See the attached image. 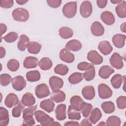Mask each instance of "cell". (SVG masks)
I'll return each mask as SVG.
<instances>
[{
  "mask_svg": "<svg viewBox=\"0 0 126 126\" xmlns=\"http://www.w3.org/2000/svg\"><path fill=\"white\" fill-rule=\"evenodd\" d=\"M37 108V105L35 106H30L23 110V118L24 119L22 126H33L35 122L33 118L34 113Z\"/></svg>",
  "mask_w": 126,
  "mask_h": 126,
  "instance_id": "obj_1",
  "label": "cell"
},
{
  "mask_svg": "<svg viewBox=\"0 0 126 126\" xmlns=\"http://www.w3.org/2000/svg\"><path fill=\"white\" fill-rule=\"evenodd\" d=\"M34 116L36 121L38 123H39L41 126H52V124L54 122L53 118L41 110L35 111L34 113Z\"/></svg>",
  "mask_w": 126,
  "mask_h": 126,
  "instance_id": "obj_2",
  "label": "cell"
},
{
  "mask_svg": "<svg viewBox=\"0 0 126 126\" xmlns=\"http://www.w3.org/2000/svg\"><path fill=\"white\" fill-rule=\"evenodd\" d=\"M12 16L14 20L18 22H25L29 19L30 14L27 9L23 8L18 7L13 10Z\"/></svg>",
  "mask_w": 126,
  "mask_h": 126,
  "instance_id": "obj_3",
  "label": "cell"
},
{
  "mask_svg": "<svg viewBox=\"0 0 126 126\" xmlns=\"http://www.w3.org/2000/svg\"><path fill=\"white\" fill-rule=\"evenodd\" d=\"M63 15L67 18H72L75 16L77 12V2L70 1L65 3L63 7Z\"/></svg>",
  "mask_w": 126,
  "mask_h": 126,
  "instance_id": "obj_4",
  "label": "cell"
},
{
  "mask_svg": "<svg viewBox=\"0 0 126 126\" xmlns=\"http://www.w3.org/2000/svg\"><path fill=\"white\" fill-rule=\"evenodd\" d=\"M93 7L91 2L88 0L83 1L80 7V12L81 15L85 18L89 17L92 13Z\"/></svg>",
  "mask_w": 126,
  "mask_h": 126,
  "instance_id": "obj_5",
  "label": "cell"
},
{
  "mask_svg": "<svg viewBox=\"0 0 126 126\" xmlns=\"http://www.w3.org/2000/svg\"><path fill=\"white\" fill-rule=\"evenodd\" d=\"M35 94L39 98H42L48 96L50 94V90L48 86L42 83L36 86L35 88Z\"/></svg>",
  "mask_w": 126,
  "mask_h": 126,
  "instance_id": "obj_6",
  "label": "cell"
},
{
  "mask_svg": "<svg viewBox=\"0 0 126 126\" xmlns=\"http://www.w3.org/2000/svg\"><path fill=\"white\" fill-rule=\"evenodd\" d=\"M98 95L102 99H106L110 97L113 92L109 87L105 84H100L98 86Z\"/></svg>",
  "mask_w": 126,
  "mask_h": 126,
  "instance_id": "obj_7",
  "label": "cell"
},
{
  "mask_svg": "<svg viewBox=\"0 0 126 126\" xmlns=\"http://www.w3.org/2000/svg\"><path fill=\"white\" fill-rule=\"evenodd\" d=\"M109 62L111 65L117 69H120L124 66L123 58L118 53H114L109 59Z\"/></svg>",
  "mask_w": 126,
  "mask_h": 126,
  "instance_id": "obj_8",
  "label": "cell"
},
{
  "mask_svg": "<svg viewBox=\"0 0 126 126\" xmlns=\"http://www.w3.org/2000/svg\"><path fill=\"white\" fill-rule=\"evenodd\" d=\"M13 88L17 91H22L27 85L26 81L22 76H17L12 79Z\"/></svg>",
  "mask_w": 126,
  "mask_h": 126,
  "instance_id": "obj_9",
  "label": "cell"
},
{
  "mask_svg": "<svg viewBox=\"0 0 126 126\" xmlns=\"http://www.w3.org/2000/svg\"><path fill=\"white\" fill-rule=\"evenodd\" d=\"M87 59L91 63L96 65L100 64L103 62L102 57L95 50H91L88 52Z\"/></svg>",
  "mask_w": 126,
  "mask_h": 126,
  "instance_id": "obj_10",
  "label": "cell"
},
{
  "mask_svg": "<svg viewBox=\"0 0 126 126\" xmlns=\"http://www.w3.org/2000/svg\"><path fill=\"white\" fill-rule=\"evenodd\" d=\"M49 83L53 91L61 89L63 85V81L62 79L55 76H53L50 78Z\"/></svg>",
  "mask_w": 126,
  "mask_h": 126,
  "instance_id": "obj_11",
  "label": "cell"
},
{
  "mask_svg": "<svg viewBox=\"0 0 126 126\" xmlns=\"http://www.w3.org/2000/svg\"><path fill=\"white\" fill-rule=\"evenodd\" d=\"M91 31L94 35L95 36H100L104 34V28L100 22L94 21L91 25Z\"/></svg>",
  "mask_w": 126,
  "mask_h": 126,
  "instance_id": "obj_12",
  "label": "cell"
},
{
  "mask_svg": "<svg viewBox=\"0 0 126 126\" xmlns=\"http://www.w3.org/2000/svg\"><path fill=\"white\" fill-rule=\"evenodd\" d=\"M60 59L67 63H72L75 60L74 55L66 49H63L60 52Z\"/></svg>",
  "mask_w": 126,
  "mask_h": 126,
  "instance_id": "obj_13",
  "label": "cell"
},
{
  "mask_svg": "<svg viewBox=\"0 0 126 126\" xmlns=\"http://www.w3.org/2000/svg\"><path fill=\"white\" fill-rule=\"evenodd\" d=\"M84 102L82 98L78 95H74L70 99V106L73 109L79 111H81Z\"/></svg>",
  "mask_w": 126,
  "mask_h": 126,
  "instance_id": "obj_14",
  "label": "cell"
},
{
  "mask_svg": "<svg viewBox=\"0 0 126 126\" xmlns=\"http://www.w3.org/2000/svg\"><path fill=\"white\" fill-rule=\"evenodd\" d=\"M66 105L64 104H60L58 105L56 109V118L59 121H63L66 118Z\"/></svg>",
  "mask_w": 126,
  "mask_h": 126,
  "instance_id": "obj_15",
  "label": "cell"
},
{
  "mask_svg": "<svg viewBox=\"0 0 126 126\" xmlns=\"http://www.w3.org/2000/svg\"><path fill=\"white\" fill-rule=\"evenodd\" d=\"M98 49L104 55H109L113 50V47L110 42L106 40L102 41L99 43Z\"/></svg>",
  "mask_w": 126,
  "mask_h": 126,
  "instance_id": "obj_16",
  "label": "cell"
},
{
  "mask_svg": "<svg viewBox=\"0 0 126 126\" xmlns=\"http://www.w3.org/2000/svg\"><path fill=\"white\" fill-rule=\"evenodd\" d=\"M101 20L107 25L110 26L115 22V17L113 14L109 11H105L100 15Z\"/></svg>",
  "mask_w": 126,
  "mask_h": 126,
  "instance_id": "obj_17",
  "label": "cell"
},
{
  "mask_svg": "<svg viewBox=\"0 0 126 126\" xmlns=\"http://www.w3.org/2000/svg\"><path fill=\"white\" fill-rule=\"evenodd\" d=\"M65 93L60 90L53 91L50 94L51 99L56 103H60L64 101L65 99Z\"/></svg>",
  "mask_w": 126,
  "mask_h": 126,
  "instance_id": "obj_18",
  "label": "cell"
},
{
  "mask_svg": "<svg viewBox=\"0 0 126 126\" xmlns=\"http://www.w3.org/2000/svg\"><path fill=\"white\" fill-rule=\"evenodd\" d=\"M126 37L124 34L120 33L115 34L112 37V42L116 47L122 48L125 46Z\"/></svg>",
  "mask_w": 126,
  "mask_h": 126,
  "instance_id": "obj_19",
  "label": "cell"
},
{
  "mask_svg": "<svg viewBox=\"0 0 126 126\" xmlns=\"http://www.w3.org/2000/svg\"><path fill=\"white\" fill-rule=\"evenodd\" d=\"M18 102V97L17 95L14 93H9L6 96L4 101L5 106L9 108L17 105Z\"/></svg>",
  "mask_w": 126,
  "mask_h": 126,
  "instance_id": "obj_20",
  "label": "cell"
},
{
  "mask_svg": "<svg viewBox=\"0 0 126 126\" xmlns=\"http://www.w3.org/2000/svg\"><path fill=\"white\" fill-rule=\"evenodd\" d=\"M38 60L37 58L29 56L25 58L23 62V66L25 68L30 69L36 67L38 64Z\"/></svg>",
  "mask_w": 126,
  "mask_h": 126,
  "instance_id": "obj_21",
  "label": "cell"
},
{
  "mask_svg": "<svg viewBox=\"0 0 126 126\" xmlns=\"http://www.w3.org/2000/svg\"><path fill=\"white\" fill-rule=\"evenodd\" d=\"M82 94L87 100L93 99L95 96V90L94 87L91 85L84 87L82 90Z\"/></svg>",
  "mask_w": 126,
  "mask_h": 126,
  "instance_id": "obj_22",
  "label": "cell"
},
{
  "mask_svg": "<svg viewBox=\"0 0 126 126\" xmlns=\"http://www.w3.org/2000/svg\"><path fill=\"white\" fill-rule=\"evenodd\" d=\"M82 46V45L80 41L77 39H72L67 42L65 47L68 50L77 52L81 49Z\"/></svg>",
  "mask_w": 126,
  "mask_h": 126,
  "instance_id": "obj_23",
  "label": "cell"
},
{
  "mask_svg": "<svg viewBox=\"0 0 126 126\" xmlns=\"http://www.w3.org/2000/svg\"><path fill=\"white\" fill-rule=\"evenodd\" d=\"M114 72V69L109 65H103L101 66L98 71L99 76L102 79H106Z\"/></svg>",
  "mask_w": 126,
  "mask_h": 126,
  "instance_id": "obj_24",
  "label": "cell"
},
{
  "mask_svg": "<svg viewBox=\"0 0 126 126\" xmlns=\"http://www.w3.org/2000/svg\"><path fill=\"white\" fill-rule=\"evenodd\" d=\"M40 107L47 113H51L54 109L55 103L51 99H45L41 101Z\"/></svg>",
  "mask_w": 126,
  "mask_h": 126,
  "instance_id": "obj_25",
  "label": "cell"
},
{
  "mask_svg": "<svg viewBox=\"0 0 126 126\" xmlns=\"http://www.w3.org/2000/svg\"><path fill=\"white\" fill-rule=\"evenodd\" d=\"M21 102L24 106L30 107L35 104V99L32 93L28 92L23 95Z\"/></svg>",
  "mask_w": 126,
  "mask_h": 126,
  "instance_id": "obj_26",
  "label": "cell"
},
{
  "mask_svg": "<svg viewBox=\"0 0 126 126\" xmlns=\"http://www.w3.org/2000/svg\"><path fill=\"white\" fill-rule=\"evenodd\" d=\"M9 114L8 110L2 107H0V126H5L9 123Z\"/></svg>",
  "mask_w": 126,
  "mask_h": 126,
  "instance_id": "obj_27",
  "label": "cell"
},
{
  "mask_svg": "<svg viewBox=\"0 0 126 126\" xmlns=\"http://www.w3.org/2000/svg\"><path fill=\"white\" fill-rule=\"evenodd\" d=\"M30 43L29 38L25 34H22L19 38V40L17 43L18 49L21 51H24Z\"/></svg>",
  "mask_w": 126,
  "mask_h": 126,
  "instance_id": "obj_28",
  "label": "cell"
},
{
  "mask_svg": "<svg viewBox=\"0 0 126 126\" xmlns=\"http://www.w3.org/2000/svg\"><path fill=\"white\" fill-rule=\"evenodd\" d=\"M116 12L119 17L125 18L126 17V2L122 0L116 7Z\"/></svg>",
  "mask_w": 126,
  "mask_h": 126,
  "instance_id": "obj_29",
  "label": "cell"
},
{
  "mask_svg": "<svg viewBox=\"0 0 126 126\" xmlns=\"http://www.w3.org/2000/svg\"><path fill=\"white\" fill-rule=\"evenodd\" d=\"M102 117L101 111L98 108H95L92 110L89 117V120L93 124H95Z\"/></svg>",
  "mask_w": 126,
  "mask_h": 126,
  "instance_id": "obj_30",
  "label": "cell"
},
{
  "mask_svg": "<svg viewBox=\"0 0 126 126\" xmlns=\"http://www.w3.org/2000/svg\"><path fill=\"white\" fill-rule=\"evenodd\" d=\"M41 49V45L36 41L30 42L28 46L27 49L28 52L32 54H38Z\"/></svg>",
  "mask_w": 126,
  "mask_h": 126,
  "instance_id": "obj_31",
  "label": "cell"
},
{
  "mask_svg": "<svg viewBox=\"0 0 126 126\" xmlns=\"http://www.w3.org/2000/svg\"><path fill=\"white\" fill-rule=\"evenodd\" d=\"M59 34L62 38L68 39L73 36V31L69 27H63L59 29Z\"/></svg>",
  "mask_w": 126,
  "mask_h": 126,
  "instance_id": "obj_32",
  "label": "cell"
},
{
  "mask_svg": "<svg viewBox=\"0 0 126 126\" xmlns=\"http://www.w3.org/2000/svg\"><path fill=\"white\" fill-rule=\"evenodd\" d=\"M39 67L43 70L50 69L53 65L52 61L48 57L42 58L38 63Z\"/></svg>",
  "mask_w": 126,
  "mask_h": 126,
  "instance_id": "obj_33",
  "label": "cell"
},
{
  "mask_svg": "<svg viewBox=\"0 0 126 126\" xmlns=\"http://www.w3.org/2000/svg\"><path fill=\"white\" fill-rule=\"evenodd\" d=\"M26 77L28 81L34 82L38 81L40 79V74L38 70H32L26 73Z\"/></svg>",
  "mask_w": 126,
  "mask_h": 126,
  "instance_id": "obj_34",
  "label": "cell"
},
{
  "mask_svg": "<svg viewBox=\"0 0 126 126\" xmlns=\"http://www.w3.org/2000/svg\"><path fill=\"white\" fill-rule=\"evenodd\" d=\"M124 76L120 74L114 75L111 79V83L113 87L115 89H119L121 87L123 82Z\"/></svg>",
  "mask_w": 126,
  "mask_h": 126,
  "instance_id": "obj_35",
  "label": "cell"
},
{
  "mask_svg": "<svg viewBox=\"0 0 126 126\" xmlns=\"http://www.w3.org/2000/svg\"><path fill=\"white\" fill-rule=\"evenodd\" d=\"M83 74L80 72H74L68 77V81L71 84L75 85L81 82L83 79Z\"/></svg>",
  "mask_w": 126,
  "mask_h": 126,
  "instance_id": "obj_36",
  "label": "cell"
},
{
  "mask_svg": "<svg viewBox=\"0 0 126 126\" xmlns=\"http://www.w3.org/2000/svg\"><path fill=\"white\" fill-rule=\"evenodd\" d=\"M101 108L103 112L106 114H110L114 112L115 106L114 103L112 101H105L101 105Z\"/></svg>",
  "mask_w": 126,
  "mask_h": 126,
  "instance_id": "obj_37",
  "label": "cell"
},
{
  "mask_svg": "<svg viewBox=\"0 0 126 126\" xmlns=\"http://www.w3.org/2000/svg\"><path fill=\"white\" fill-rule=\"evenodd\" d=\"M67 114L68 118L70 120H79L81 119V115L80 111H77L75 109H73L70 106V105L68 107Z\"/></svg>",
  "mask_w": 126,
  "mask_h": 126,
  "instance_id": "obj_38",
  "label": "cell"
},
{
  "mask_svg": "<svg viewBox=\"0 0 126 126\" xmlns=\"http://www.w3.org/2000/svg\"><path fill=\"white\" fill-rule=\"evenodd\" d=\"M69 71L68 67L63 64H57L54 68V72L55 73L60 75H66Z\"/></svg>",
  "mask_w": 126,
  "mask_h": 126,
  "instance_id": "obj_39",
  "label": "cell"
},
{
  "mask_svg": "<svg viewBox=\"0 0 126 126\" xmlns=\"http://www.w3.org/2000/svg\"><path fill=\"white\" fill-rule=\"evenodd\" d=\"M83 74V77L86 81H90L92 80L94 78L95 75V68L94 65L88 69L85 70V72Z\"/></svg>",
  "mask_w": 126,
  "mask_h": 126,
  "instance_id": "obj_40",
  "label": "cell"
},
{
  "mask_svg": "<svg viewBox=\"0 0 126 126\" xmlns=\"http://www.w3.org/2000/svg\"><path fill=\"white\" fill-rule=\"evenodd\" d=\"M20 64L19 62L14 59L9 60L7 63V68L12 72L16 71L19 68Z\"/></svg>",
  "mask_w": 126,
  "mask_h": 126,
  "instance_id": "obj_41",
  "label": "cell"
},
{
  "mask_svg": "<svg viewBox=\"0 0 126 126\" xmlns=\"http://www.w3.org/2000/svg\"><path fill=\"white\" fill-rule=\"evenodd\" d=\"M24 105H23L22 102H19L17 105L14 106L12 111V115L13 117L15 118L19 117L21 114L22 111L24 109Z\"/></svg>",
  "mask_w": 126,
  "mask_h": 126,
  "instance_id": "obj_42",
  "label": "cell"
},
{
  "mask_svg": "<svg viewBox=\"0 0 126 126\" xmlns=\"http://www.w3.org/2000/svg\"><path fill=\"white\" fill-rule=\"evenodd\" d=\"M106 124L108 126H119L121 125V121L118 117L111 116L108 118Z\"/></svg>",
  "mask_w": 126,
  "mask_h": 126,
  "instance_id": "obj_43",
  "label": "cell"
},
{
  "mask_svg": "<svg viewBox=\"0 0 126 126\" xmlns=\"http://www.w3.org/2000/svg\"><path fill=\"white\" fill-rule=\"evenodd\" d=\"M93 110V105L90 103L84 102L82 108L81 109V112L82 115L85 118H87L91 114Z\"/></svg>",
  "mask_w": 126,
  "mask_h": 126,
  "instance_id": "obj_44",
  "label": "cell"
},
{
  "mask_svg": "<svg viewBox=\"0 0 126 126\" xmlns=\"http://www.w3.org/2000/svg\"><path fill=\"white\" fill-rule=\"evenodd\" d=\"M12 81L11 76L7 73L1 74L0 76V83L2 86H6Z\"/></svg>",
  "mask_w": 126,
  "mask_h": 126,
  "instance_id": "obj_45",
  "label": "cell"
},
{
  "mask_svg": "<svg viewBox=\"0 0 126 126\" xmlns=\"http://www.w3.org/2000/svg\"><path fill=\"white\" fill-rule=\"evenodd\" d=\"M18 37V34L16 32H10L3 37V39L7 43H12L15 41Z\"/></svg>",
  "mask_w": 126,
  "mask_h": 126,
  "instance_id": "obj_46",
  "label": "cell"
},
{
  "mask_svg": "<svg viewBox=\"0 0 126 126\" xmlns=\"http://www.w3.org/2000/svg\"><path fill=\"white\" fill-rule=\"evenodd\" d=\"M116 103L118 108L124 109L126 107V97L125 96H120L116 100Z\"/></svg>",
  "mask_w": 126,
  "mask_h": 126,
  "instance_id": "obj_47",
  "label": "cell"
},
{
  "mask_svg": "<svg viewBox=\"0 0 126 126\" xmlns=\"http://www.w3.org/2000/svg\"><path fill=\"white\" fill-rule=\"evenodd\" d=\"M92 66H93V65L90 63H88L86 62H82L78 64L77 69L80 70L85 71L90 68Z\"/></svg>",
  "mask_w": 126,
  "mask_h": 126,
  "instance_id": "obj_48",
  "label": "cell"
},
{
  "mask_svg": "<svg viewBox=\"0 0 126 126\" xmlns=\"http://www.w3.org/2000/svg\"><path fill=\"white\" fill-rule=\"evenodd\" d=\"M13 2L12 0H0V6L3 8H10L13 5Z\"/></svg>",
  "mask_w": 126,
  "mask_h": 126,
  "instance_id": "obj_49",
  "label": "cell"
},
{
  "mask_svg": "<svg viewBox=\"0 0 126 126\" xmlns=\"http://www.w3.org/2000/svg\"><path fill=\"white\" fill-rule=\"evenodd\" d=\"M62 2V0H47L46 1L47 4L53 8H56L59 7L61 4Z\"/></svg>",
  "mask_w": 126,
  "mask_h": 126,
  "instance_id": "obj_50",
  "label": "cell"
},
{
  "mask_svg": "<svg viewBox=\"0 0 126 126\" xmlns=\"http://www.w3.org/2000/svg\"><path fill=\"white\" fill-rule=\"evenodd\" d=\"M107 3V0H96V4L98 7L100 8H104Z\"/></svg>",
  "mask_w": 126,
  "mask_h": 126,
  "instance_id": "obj_51",
  "label": "cell"
},
{
  "mask_svg": "<svg viewBox=\"0 0 126 126\" xmlns=\"http://www.w3.org/2000/svg\"><path fill=\"white\" fill-rule=\"evenodd\" d=\"M0 36H1L2 34L6 32L7 30V26L4 24L1 23L0 24Z\"/></svg>",
  "mask_w": 126,
  "mask_h": 126,
  "instance_id": "obj_52",
  "label": "cell"
},
{
  "mask_svg": "<svg viewBox=\"0 0 126 126\" xmlns=\"http://www.w3.org/2000/svg\"><path fill=\"white\" fill-rule=\"evenodd\" d=\"M80 126H92V123L88 119H84L81 122L80 125Z\"/></svg>",
  "mask_w": 126,
  "mask_h": 126,
  "instance_id": "obj_53",
  "label": "cell"
},
{
  "mask_svg": "<svg viewBox=\"0 0 126 126\" xmlns=\"http://www.w3.org/2000/svg\"><path fill=\"white\" fill-rule=\"evenodd\" d=\"M80 125L77 122H75L73 121H68L64 123V126H79Z\"/></svg>",
  "mask_w": 126,
  "mask_h": 126,
  "instance_id": "obj_54",
  "label": "cell"
},
{
  "mask_svg": "<svg viewBox=\"0 0 126 126\" xmlns=\"http://www.w3.org/2000/svg\"><path fill=\"white\" fill-rule=\"evenodd\" d=\"M5 53H6V52H5V49L2 47H0V59L3 58L5 56Z\"/></svg>",
  "mask_w": 126,
  "mask_h": 126,
  "instance_id": "obj_55",
  "label": "cell"
},
{
  "mask_svg": "<svg viewBox=\"0 0 126 126\" xmlns=\"http://www.w3.org/2000/svg\"><path fill=\"white\" fill-rule=\"evenodd\" d=\"M126 23L124 22V23H123L120 27V29L121 30L124 32H126Z\"/></svg>",
  "mask_w": 126,
  "mask_h": 126,
  "instance_id": "obj_56",
  "label": "cell"
},
{
  "mask_svg": "<svg viewBox=\"0 0 126 126\" xmlns=\"http://www.w3.org/2000/svg\"><path fill=\"white\" fill-rule=\"evenodd\" d=\"M28 1V0H16V2L20 5H23L26 4L27 2Z\"/></svg>",
  "mask_w": 126,
  "mask_h": 126,
  "instance_id": "obj_57",
  "label": "cell"
},
{
  "mask_svg": "<svg viewBox=\"0 0 126 126\" xmlns=\"http://www.w3.org/2000/svg\"><path fill=\"white\" fill-rule=\"evenodd\" d=\"M122 1L121 0H111V2L113 3V4H116V3H119Z\"/></svg>",
  "mask_w": 126,
  "mask_h": 126,
  "instance_id": "obj_58",
  "label": "cell"
},
{
  "mask_svg": "<svg viewBox=\"0 0 126 126\" xmlns=\"http://www.w3.org/2000/svg\"><path fill=\"white\" fill-rule=\"evenodd\" d=\"M52 126H61V125L57 122H54V123L52 124Z\"/></svg>",
  "mask_w": 126,
  "mask_h": 126,
  "instance_id": "obj_59",
  "label": "cell"
},
{
  "mask_svg": "<svg viewBox=\"0 0 126 126\" xmlns=\"http://www.w3.org/2000/svg\"><path fill=\"white\" fill-rule=\"evenodd\" d=\"M106 124H105L104 122H101L97 125V126H106Z\"/></svg>",
  "mask_w": 126,
  "mask_h": 126,
  "instance_id": "obj_60",
  "label": "cell"
}]
</instances>
